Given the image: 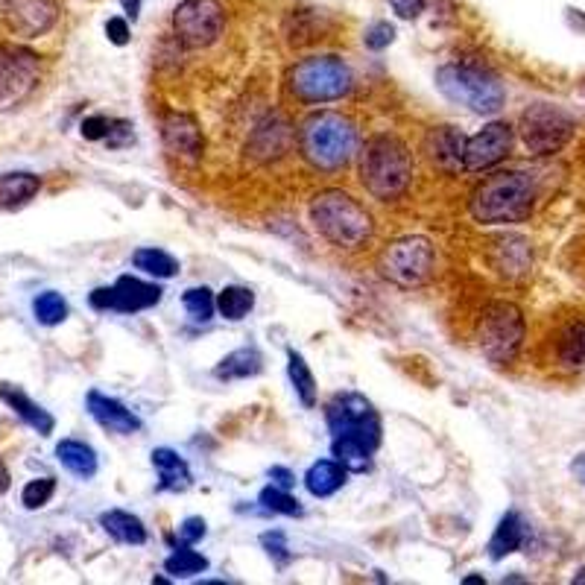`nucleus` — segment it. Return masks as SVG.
<instances>
[{
	"label": "nucleus",
	"mask_w": 585,
	"mask_h": 585,
	"mask_svg": "<svg viewBox=\"0 0 585 585\" xmlns=\"http://www.w3.org/2000/svg\"><path fill=\"white\" fill-rule=\"evenodd\" d=\"M536 205V185L527 173L501 170L483 179L468 199V211L477 223H524Z\"/></svg>",
	"instance_id": "f257e3e1"
},
{
	"label": "nucleus",
	"mask_w": 585,
	"mask_h": 585,
	"mask_svg": "<svg viewBox=\"0 0 585 585\" xmlns=\"http://www.w3.org/2000/svg\"><path fill=\"white\" fill-rule=\"evenodd\" d=\"M299 147L305 161L316 170H343L357 153V126L340 112H316L302 123Z\"/></svg>",
	"instance_id": "f03ea898"
},
{
	"label": "nucleus",
	"mask_w": 585,
	"mask_h": 585,
	"mask_svg": "<svg viewBox=\"0 0 585 585\" xmlns=\"http://www.w3.org/2000/svg\"><path fill=\"white\" fill-rule=\"evenodd\" d=\"M360 182L381 202H392L413 182V156L395 135H375L360 156Z\"/></svg>",
	"instance_id": "7ed1b4c3"
},
{
	"label": "nucleus",
	"mask_w": 585,
	"mask_h": 585,
	"mask_svg": "<svg viewBox=\"0 0 585 585\" xmlns=\"http://www.w3.org/2000/svg\"><path fill=\"white\" fill-rule=\"evenodd\" d=\"M311 220L316 232L340 249H357L372 237L369 211L346 191H322L313 196Z\"/></svg>",
	"instance_id": "20e7f679"
},
{
	"label": "nucleus",
	"mask_w": 585,
	"mask_h": 585,
	"mask_svg": "<svg viewBox=\"0 0 585 585\" xmlns=\"http://www.w3.org/2000/svg\"><path fill=\"white\" fill-rule=\"evenodd\" d=\"M436 88L457 106H466L477 115H495L504 109V85L492 71L471 65V62H451L436 71Z\"/></svg>",
	"instance_id": "39448f33"
},
{
	"label": "nucleus",
	"mask_w": 585,
	"mask_h": 585,
	"mask_svg": "<svg viewBox=\"0 0 585 585\" xmlns=\"http://www.w3.org/2000/svg\"><path fill=\"white\" fill-rule=\"evenodd\" d=\"M287 85L302 103H331L351 91V68L340 56H311L290 68Z\"/></svg>",
	"instance_id": "423d86ee"
},
{
	"label": "nucleus",
	"mask_w": 585,
	"mask_h": 585,
	"mask_svg": "<svg viewBox=\"0 0 585 585\" xmlns=\"http://www.w3.org/2000/svg\"><path fill=\"white\" fill-rule=\"evenodd\" d=\"M524 316L512 302H492L477 319V346L489 363H512L524 343Z\"/></svg>",
	"instance_id": "0eeeda50"
},
{
	"label": "nucleus",
	"mask_w": 585,
	"mask_h": 585,
	"mask_svg": "<svg viewBox=\"0 0 585 585\" xmlns=\"http://www.w3.org/2000/svg\"><path fill=\"white\" fill-rule=\"evenodd\" d=\"M325 419L331 439H349L363 445L366 451H378L381 445V419L375 407L360 392H340L328 401Z\"/></svg>",
	"instance_id": "6e6552de"
},
{
	"label": "nucleus",
	"mask_w": 585,
	"mask_h": 585,
	"mask_svg": "<svg viewBox=\"0 0 585 585\" xmlns=\"http://www.w3.org/2000/svg\"><path fill=\"white\" fill-rule=\"evenodd\" d=\"M433 261L436 255H433L430 240L416 234V237H401L390 243L378 258V270L398 287H419L433 273Z\"/></svg>",
	"instance_id": "1a4fd4ad"
},
{
	"label": "nucleus",
	"mask_w": 585,
	"mask_h": 585,
	"mask_svg": "<svg viewBox=\"0 0 585 585\" xmlns=\"http://www.w3.org/2000/svg\"><path fill=\"white\" fill-rule=\"evenodd\" d=\"M521 141L533 156H553L559 153L571 135H574V120L568 112L550 106V103H533L521 115Z\"/></svg>",
	"instance_id": "9d476101"
},
{
	"label": "nucleus",
	"mask_w": 585,
	"mask_h": 585,
	"mask_svg": "<svg viewBox=\"0 0 585 585\" xmlns=\"http://www.w3.org/2000/svg\"><path fill=\"white\" fill-rule=\"evenodd\" d=\"M226 12L220 0H182L173 12V36L191 50L211 47L223 36Z\"/></svg>",
	"instance_id": "9b49d317"
},
{
	"label": "nucleus",
	"mask_w": 585,
	"mask_h": 585,
	"mask_svg": "<svg viewBox=\"0 0 585 585\" xmlns=\"http://www.w3.org/2000/svg\"><path fill=\"white\" fill-rule=\"evenodd\" d=\"M41 62L27 47L3 44L0 47V106L21 103L39 82Z\"/></svg>",
	"instance_id": "f8f14e48"
},
{
	"label": "nucleus",
	"mask_w": 585,
	"mask_h": 585,
	"mask_svg": "<svg viewBox=\"0 0 585 585\" xmlns=\"http://www.w3.org/2000/svg\"><path fill=\"white\" fill-rule=\"evenodd\" d=\"M161 287L141 281L135 275H120L112 287H97L91 293V308L94 311H117V313H138L147 311L161 302Z\"/></svg>",
	"instance_id": "ddd939ff"
},
{
	"label": "nucleus",
	"mask_w": 585,
	"mask_h": 585,
	"mask_svg": "<svg viewBox=\"0 0 585 585\" xmlns=\"http://www.w3.org/2000/svg\"><path fill=\"white\" fill-rule=\"evenodd\" d=\"M512 126L509 123H489L483 126L477 135L466 138V150H463V170H471V173H480L486 167H495L498 161H504L512 150Z\"/></svg>",
	"instance_id": "4468645a"
},
{
	"label": "nucleus",
	"mask_w": 585,
	"mask_h": 585,
	"mask_svg": "<svg viewBox=\"0 0 585 585\" xmlns=\"http://www.w3.org/2000/svg\"><path fill=\"white\" fill-rule=\"evenodd\" d=\"M3 18L15 36L39 39L56 24L59 6L56 0H3Z\"/></svg>",
	"instance_id": "2eb2a0df"
},
{
	"label": "nucleus",
	"mask_w": 585,
	"mask_h": 585,
	"mask_svg": "<svg viewBox=\"0 0 585 585\" xmlns=\"http://www.w3.org/2000/svg\"><path fill=\"white\" fill-rule=\"evenodd\" d=\"M161 141H164V150L170 156L185 161V164H196L202 158V150H205V141H202V132L196 126V120L191 115H182V112H170L164 117Z\"/></svg>",
	"instance_id": "dca6fc26"
},
{
	"label": "nucleus",
	"mask_w": 585,
	"mask_h": 585,
	"mask_svg": "<svg viewBox=\"0 0 585 585\" xmlns=\"http://www.w3.org/2000/svg\"><path fill=\"white\" fill-rule=\"evenodd\" d=\"M88 413L100 428L120 433V436H129V433L141 430V419L132 410H126L117 398H109V395L97 390L88 392Z\"/></svg>",
	"instance_id": "f3484780"
},
{
	"label": "nucleus",
	"mask_w": 585,
	"mask_h": 585,
	"mask_svg": "<svg viewBox=\"0 0 585 585\" xmlns=\"http://www.w3.org/2000/svg\"><path fill=\"white\" fill-rule=\"evenodd\" d=\"M463 150H466V138L454 126L430 129L428 141H425V153L439 170H445V173L463 170Z\"/></svg>",
	"instance_id": "a211bd4d"
},
{
	"label": "nucleus",
	"mask_w": 585,
	"mask_h": 585,
	"mask_svg": "<svg viewBox=\"0 0 585 585\" xmlns=\"http://www.w3.org/2000/svg\"><path fill=\"white\" fill-rule=\"evenodd\" d=\"M553 360L565 372H583L585 369V316L571 319L553 343Z\"/></svg>",
	"instance_id": "6ab92c4d"
},
{
	"label": "nucleus",
	"mask_w": 585,
	"mask_h": 585,
	"mask_svg": "<svg viewBox=\"0 0 585 585\" xmlns=\"http://www.w3.org/2000/svg\"><path fill=\"white\" fill-rule=\"evenodd\" d=\"M290 147V123L281 115H270L252 135L249 141V153L261 161H270V158L281 156L284 150Z\"/></svg>",
	"instance_id": "aec40b11"
},
{
	"label": "nucleus",
	"mask_w": 585,
	"mask_h": 585,
	"mask_svg": "<svg viewBox=\"0 0 585 585\" xmlns=\"http://www.w3.org/2000/svg\"><path fill=\"white\" fill-rule=\"evenodd\" d=\"M153 468H156L158 489L161 492H185L194 483L188 463L176 451H170V448H156L153 451Z\"/></svg>",
	"instance_id": "412c9836"
},
{
	"label": "nucleus",
	"mask_w": 585,
	"mask_h": 585,
	"mask_svg": "<svg viewBox=\"0 0 585 585\" xmlns=\"http://www.w3.org/2000/svg\"><path fill=\"white\" fill-rule=\"evenodd\" d=\"M0 398L30 425L33 430H39L41 436H50L53 433V428H56V422H53V416L44 410V407H39L33 398H27L24 392L18 390V387H12V384H0Z\"/></svg>",
	"instance_id": "4be33fe9"
},
{
	"label": "nucleus",
	"mask_w": 585,
	"mask_h": 585,
	"mask_svg": "<svg viewBox=\"0 0 585 585\" xmlns=\"http://www.w3.org/2000/svg\"><path fill=\"white\" fill-rule=\"evenodd\" d=\"M261 369H264L261 351L252 349V346H243V349H234L232 354H226V357L217 363L214 375H217L220 381H243V378H255Z\"/></svg>",
	"instance_id": "5701e85b"
},
{
	"label": "nucleus",
	"mask_w": 585,
	"mask_h": 585,
	"mask_svg": "<svg viewBox=\"0 0 585 585\" xmlns=\"http://www.w3.org/2000/svg\"><path fill=\"white\" fill-rule=\"evenodd\" d=\"M100 527L120 545H144L147 542V527L141 524V518H135L132 512H123V509L103 512Z\"/></svg>",
	"instance_id": "b1692460"
},
{
	"label": "nucleus",
	"mask_w": 585,
	"mask_h": 585,
	"mask_svg": "<svg viewBox=\"0 0 585 585\" xmlns=\"http://www.w3.org/2000/svg\"><path fill=\"white\" fill-rule=\"evenodd\" d=\"M56 457L79 480H88V477L97 474V451L91 445L79 442V439H62L56 445Z\"/></svg>",
	"instance_id": "393cba45"
},
{
	"label": "nucleus",
	"mask_w": 585,
	"mask_h": 585,
	"mask_svg": "<svg viewBox=\"0 0 585 585\" xmlns=\"http://www.w3.org/2000/svg\"><path fill=\"white\" fill-rule=\"evenodd\" d=\"M346 474H349V471L340 466L337 460H319V463H313V466L308 468L305 486H308V492H311L313 498H328V495H334V492L343 489Z\"/></svg>",
	"instance_id": "a878e982"
},
{
	"label": "nucleus",
	"mask_w": 585,
	"mask_h": 585,
	"mask_svg": "<svg viewBox=\"0 0 585 585\" xmlns=\"http://www.w3.org/2000/svg\"><path fill=\"white\" fill-rule=\"evenodd\" d=\"M521 545H524V521L518 512H507L489 539V556H492V562H501L504 556L515 553Z\"/></svg>",
	"instance_id": "bb28decb"
},
{
	"label": "nucleus",
	"mask_w": 585,
	"mask_h": 585,
	"mask_svg": "<svg viewBox=\"0 0 585 585\" xmlns=\"http://www.w3.org/2000/svg\"><path fill=\"white\" fill-rule=\"evenodd\" d=\"M495 267L504 275H521L530 270V246L521 237H501L495 243Z\"/></svg>",
	"instance_id": "cd10ccee"
},
{
	"label": "nucleus",
	"mask_w": 585,
	"mask_h": 585,
	"mask_svg": "<svg viewBox=\"0 0 585 585\" xmlns=\"http://www.w3.org/2000/svg\"><path fill=\"white\" fill-rule=\"evenodd\" d=\"M41 182L33 173H9L0 176V208H18L39 194Z\"/></svg>",
	"instance_id": "c85d7f7f"
},
{
	"label": "nucleus",
	"mask_w": 585,
	"mask_h": 585,
	"mask_svg": "<svg viewBox=\"0 0 585 585\" xmlns=\"http://www.w3.org/2000/svg\"><path fill=\"white\" fill-rule=\"evenodd\" d=\"M287 375H290V381H293V390L299 395V401L305 404V407H316V378H313L311 366L305 363V357L302 354H296V351L290 349L287 351Z\"/></svg>",
	"instance_id": "c756f323"
},
{
	"label": "nucleus",
	"mask_w": 585,
	"mask_h": 585,
	"mask_svg": "<svg viewBox=\"0 0 585 585\" xmlns=\"http://www.w3.org/2000/svg\"><path fill=\"white\" fill-rule=\"evenodd\" d=\"M132 264L147 275H156V278H173L179 273V261L173 255H167L164 249H138L132 255Z\"/></svg>",
	"instance_id": "7c9ffc66"
},
{
	"label": "nucleus",
	"mask_w": 585,
	"mask_h": 585,
	"mask_svg": "<svg viewBox=\"0 0 585 585\" xmlns=\"http://www.w3.org/2000/svg\"><path fill=\"white\" fill-rule=\"evenodd\" d=\"M164 571H167L170 577H194V574L208 571V559H205L202 553L191 550L188 545H179L173 556L164 559Z\"/></svg>",
	"instance_id": "2f4dec72"
},
{
	"label": "nucleus",
	"mask_w": 585,
	"mask_h": 585,
	"mask_svg": "<svg viewBox=\"0 0 585 585\" xmlns=\"http://www.w3.org/2000/svg\"><path fill=\"white\" fill-rule=\"evenodd\" d=\"M217 308H220V313H223L226 319L237 322V319H243L246 313L255 308V293H252L249 287H237V284H232V287H226V290L217 296Z\"/></svg>",
	"instance_id": "473e14b6"
},
{
	"label": "nucleus",
	"mask_w": 585,
	"mask_h": 585,
	"mask_svg": "<svg viewBox=\"0 0 585 585\" xmlns=\"http://www.w3.org/2000/svg\"><path fill=\"white\" fill-rule=\"evenodd\" d=\"M33 313H36L41 325L53 328V325H62L68 319V302L56 290H44L33 302Z\"/></svg>",
	"instance_id": "72a5a7b5"
},
{
	"label": "nucleus",
	"mask_w": 585,
	"mask_h": 585,
	"mask_svg": "<svg viewBox=\"0 0 585 585\" xmlns=\"http://www.w3.org/2000/svg\"><path fill=\"white\" fill-rule=\"evenodd\" d=\"M261 507L267 509V512H275V515H290V518H299L305 509H302V504L287 492V489H281V486H267L264 492H261Z\"/></svg>",
	"instance_id": "f704fd0d"
},
{
	"label": "nucleus",
	"mask_w": 585,
	"mask_h": 585,
	"mask_svg": "<svg viewBox=\"0 0 585 585\" xmlns=\"http://www.w3.org/2000/svg\"><path fill=\"white\" fill-rule=\"evenodd\" d=\"M182 305H185V311L191 313L194 322H208L214 316L217 299H214V293L208 287H191V290H185Z\"/></svg>",
	"instance_id": "c9c22d12"
},
{
	"label": "nucleus",
	"mask_w": 585,
	"mask_h": 585,
	"mask_svg": "<svg viewBox=\"0 0 585 585\" xmlns=\"http://www.w3.org/2000/svg\"><path fill=\"white\" fill-rule=\"evenodd\" d=\"M56 492V480L53 477H39V480H30L21 492V501L27 509H41Z\"/></svg>",
	"instance_id": "e433bc0d"
},
{
	"label": "nucleus",
	"mask_w": 585,
	"mask_h": 585,
	"mask_svg": "<svg viewBox=\"0 0 585 585\" xmlns=\"http://www.w3.org/2000/svg\"><path fill=\"white\" fill-rule=\"evenodd\" d=\"M261 545L267 547V553H270V559H273L278 568H284L293 556H290V547H287V539H284V533L281 530H270V533H264L261 536Z\"/></svg>",
	"instance_id": "4c0bfd02"
},
{
	"label": "nucleus",
	"mask_w": 585,
	"mask_h": 585,
	"mask_svg": "<svg viewBox=\"0 0 585 585\" xmlns=\"http://www.w3.org/2000/svg\"><path fill=\"white\" fill-rule=\"evenodd\" d=\"M392 39H395V27H392L390 21H375V24L366 30L363 44H366L369 50H384V47H390Z\"/></svg>",
	"instance_id": "58836bf2"
},
{
	"label": "nucleus",
	"mask_w": 585,
	"mask_h": 585,
	"mask_svg": "<svg viewBox=\"0 0 585 585\" xmlns=\"http://www.w3.org/2000/svg\"><path fill=\"white\" fill-rule=\"evenodd\" d=\"M109 126H112V120L106 115H91L82 120L79 132H82L85 141H103L109 135Z\"/></svg>",
	"instance_id": "ea45409f"
},
{
	"label": "nucleus",
	"mask_w": 585,
	"mask_h": 585,
	"mask_svg": "<svg viewBox=\"0 0 585 585\" xmlns=\"http://www.w3.org/2000/svg\"><path fill=\"white\" fill-rule=\"evenodd\" d=\"M132 141H135L132 123H126V120H112L109 135H106V144H109L112 150H120V147H129Z\"/></svg>",
	"instance_id": "a19ab883"
},
{
	"label": "nucleus",
	"mask_w": 585,
	"mask_h": 585,
	"mask_svg": "<svg viewBox=\"0 0 585 585\" xmlns=\"http://www.w3.org/2000/svg\"><path fill=\"white\" fill-rule=\"evenodd\" d=\"M202 536H205V521L202 518H185L182 521V527H179V545H188L194 547L196 542H202Z\"/></svg>",
	"instance_id": "79ce46f5"
},
{
	"label": "nucleus",
	"mask_w": 585,
	"mask_h": 585,
	"mask_svg": "<svg viewBox=\"0 0 585 585\" xmlns=\"http://www.w3.org/2000/svg\"><path fill=\"white\" fill-rule=\"evenodd\" d=\"M390 6L398 18H407V21H413L425 12V0H390Z\"/></svg>",
	"instance_id": "37998d69"
},
{
	"label": "nucleus",
	"mask_w": 585,
	"mask_h": 585,
	"mask_svg": "<svg viewBox=\"0 0 585 585\" xmlns=\"http://www.w3.org/2000/svg\"><path fill=\"white\" fill-rule=\"evenodd\" d=\"M106 36H109L112 44L123 47V44L129 41V24H126L123 18H109V21H106Z\"/></svg>",
	"instance_id": "c03bdc74"
},
{
	"label": "nucleus",
	"mask_w": 585,
	"mask_h": 585,
	"mask_svg": "<svg viewBox=\"0 0 585 585\" xmlns=\"http://www.w3.org/2000/svg\"><path fill=\"white\" fill-rule=\"evenodd\" d=\"M270 477H273V483L275 486H281V489H293L296 486V474L290 471V468H284V466H273L270 468Z\"/></svg>",
	"instance_id": "a18cd8bd"
},
{
	"label": "nucleus",
	"mask_w": 585,
	"mask_h": 585,
	"mask_svg": "<svg viewBox=\"0 0 585 585\" xmlns=\"http://www.w3.org/2000/svg\"><path fill=\"white\" fill-rule=\"evenodd\" d=\"M141 3H144V0H120L123 12H126L132 21H138V15H141Z\"/></svg>",
	"instance_id": "49530a36"
},
{
	"label": "nucleus",
	"mask_w": 585,
	"mask_h": 585,
	"mask_svg": "<svg viewBox=\"0 0 585 585\" xmlns=\"http://www.w3.org/2000/svg\"><path fill=\"white\" fill-rule=\"evenodd\" d=\"M6 489H9V468L0 460V495H3Z\"/></svg>",
	"instance_id": "de8ad7c7"
},
{
	"label": "nucleus",
	"mask_w": 585,
	"mask_h": 585,
	"mask_svg": "<svg viewBox=\"0 0 585 585\" xmlns=\"http://www.w3.org/2000/svg\"><path fill=\"white\" fill-rule=\"evenodd\" d=\"M463 583L471 585V583H486V580H483V577H466V580H463Z\"/></svg>",
	"instance_id": "09e8293b"
},
{
	"label": "nucleus",
	"mask_w": 585,
	"mask_h": 585,
	"mask_svg": "<svg viewBox=\"0 0 585 585\" xmlns=\"http://www.w3.org/2000/svg\"><path fill=\"white\" fill-rule=\"evenodd\" d=\"M574 583H577V585L585 583V568H583V571H580V574H577V577H574Z\"/></svg>",
	"instance_id": "8fccbe9b"
}]
</instances>
